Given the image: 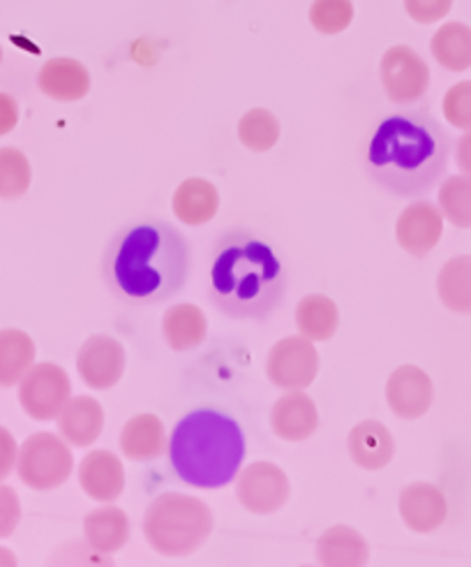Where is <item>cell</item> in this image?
Masks as SVG:
<instances>
[{
	"mask_svg": "<svg viewBox=\"0 0 471 567\" xmlns=\"http://www.w3.org/2000/svg\"><path fill=\"white\" fill-rule=\"evenodd\" d=\"M17 461H19V447H17L14 435L6 426H0V482H3L8 475H12V471L17 468Z\"/></svg>",
	"mask_w": 471,
	"mask_h": 567,
	"instance_id": "cell-36",
	"label": "cell"
},
{
	"mask_svg": "<svg viewBox=\"0 0 471 567\" xmlns=\"http://www.w3.org/2000/svg\"><path fill=\"white\" fill-rule=\"evenodd\" d=\"M74 471V456L63 435L40 431L25 437L19 447V480L35 492H54Z\"/></svg>",
	"mask_w": 471,
	"mask_h": 567,
	"instance_id": "cell-6",
	"label": "cell"
},
{
	"mask_svg": "<svg viewBox=\"0 0 471 567\" xmlns=\"http://www.w3.org/2000/svg\"><path fill=\"white\" fill-rule=\"evenodd\" d=\"M310 21L322 35H337L354 21L352 0H314L310 8Z\"/></svg>",
	"mask_w": 471,
	"mask_h": 567,
	"instance_id": "cell-32",
	"label": "cell"
},
{
	"mask_svg": "<svg viewBox=\"0 0 471 567\" xmlns=\"http://www.w3.org/2000/svg\"><path fill=\"white\" fill-rule=\"evenodd\" d=\"M451 137L428 110L386 116L370 137L365 172L386 193L416 199L447 176Z\"/></svg>",
	"mask_w": 471,
	"mask_h": 567,
	"instance_id": "cell-3",
	"label": "cell"
},
{
	"mask_svg": "<svg viewBox=\"0 0 471 567\" xmlns=\"http://www.w3.org/2000/svg\"><path fill=\"white\" fill-rule=\"evenodd\" d=\"M33 182L31 163L19 148H0V199H17L29 193Z\"/></svg>",
	"mask_w": 471,
	"mask_h": 567,
	"instance_id": "cell-31",
	"label": "cell"
},
{
	"mask_svg": "<svg viewBox=\"0 0 471 567\" xmlns=\"http://www.w3.org/2000/svg\"><path fill=\"white\" fill-rule=\"evenodd\" d=\"M125 348L107 333H95L86 339L76 354V373L95 392H107L116 386L125 373Z\"/></svg>",
	"mask_w": 471,
	"mask_h": 567,
	"instance_id": "cell-11",
	"label": "cell"
},
{
	"mask_svg": "<svg viewBox=\"0 0 471 567\" xmlns=\"http://www.w3.org/2000/svg\"><path fill=\"white\" fill-rule=\"evenodd\" d=\"M35 367V343L21 329L0 331V386H14Z\"/></svg>",
	"mask_w": 471,
	"mask_h": 567,
	"instance_id": "cell-25",
	"label": "cell"
},
{
	"mask_svg": "<svg viewBox=\"0 0 471 567\" xmlns=\"http://www.w3.org/2000/svg\"><path fill=\"white\" fill-rule=\"evenodd\" d=\"M441 303L453 313L471 316V255H458L441 267L437 276Z\"/></svg>",
	"mask_w": 471,
	"mask_h": 567,
	"instance_id": "cell-26",
	"label": "cell"
},
{
	"mask_svg": "<svg viewBox=\"0 0 471 567\" xmlns=\"http://www.w3.org/2000/svg\"><path fill=\"white\" fill-rule=\"evenodd\" d=\"M0 565H17V558L12 554L0 549Z\"/></svg>",
	"mask_w": 471,
	"mask_h": 567,
	"instance_id": "cell-39",
	"label": "cell"
},
{
	"mask_svg": "<svg viewBox=\"0 0 471 567\" xmlns=\"http://www.w3.org/2000/svg\"><path fill=\"white\" fill-rule=\"evenodd\" d=\"M70 399L72 382L59 364H35L19 382V403L25 415L38 422L56 420Z\"/></svg>",
	"mask_w": 471,
	"mask_h": 567,
	"instance_id": "cell-7",
	"label": "cell"
},
{
	"mask_svg": "<svg viewBox=\"0 0 471 567\" xmlns=\"http://www.w3.org/2000/svg\"><path fill=\"white\" fill-rule=\"evenodd\" d=\"M78 484L97 503H114L125 488L123 461L109 450H93L78 463Z\"/></svg>",
	"mask_w": 471,
	"mask_h": 567,
	"instance_id": "cell-16",
	"label": "cell"
},
{
	"mask_svg": "<svg viewBox=\"0 0 471 567\" xmlns=\"http://www.w3.org/2000/svg\"><path fill=\"white\" fill-rule=\"evenodd\" d=\"M339 311L331 297L307 295L296 306V327L310 341H328L337 331Z\"/></svg>",
	"mask_w": 471,
	"mask_h": 567,
	"instance_id": "cell-27",
	"label": "cell"
},
{
	"mask_svg": "<svg viewBox=\"0 0 471 567\" xmlns=\"http://www.w3.org/2000/svg\"><path fill=\"white\" fill-rule=\"evenodd\" d=\"M286 290V257L259 231L231 227L208 250L206 295L224 318L264 322L284 303Z\"/></svg>",
	"mask_w": 471,
	"mask_h": 567,
	"instance_id": "cell-2",
	"label": "cell"
},
{
	"mask_svg": "<svg viewBox=\"0 0 471 567\" xmlns=\"http://www.w3.org/2000/svg\"><path fill=\"white\" fill-rule=\"evenodd\" d=\"M192 246L182 231L160 218L123 225L102 255V278L129 308L174 299L190 278Z\"/></svg>",
	"mask_w": 471,
	"mask_h": 567,
	"instance_id": "cell-1",
	"label": "cell"
},
{
	"mask_svg": "<svg viewBox=\"0 0 471 567\" xmlns=\"http://www.w3.org/2000/svg\"><path fill=\"white\" fill-rule=\"evenodd\" d=\"M381 84L390 102L396 105H411L418 102L430 86V68L416 54L411 47H390L381 56L379 65Z\"/></svg>",
	"mask_w": 471,
	"mask_h": 567,
	"instance_id": "cell-10",
	"label": "cell"
},
{
	"mask_svg": "<svg viewBox=\"0 0 471 567\" xmlns=\"http://www.w3.org/2000/svg\"><path fill=\"white\" fill-rule=\"evenodd\" d=\"M443 118L458 131H471V82H460L443 95Z\"/></svg>",
	"mask_w": 471,
	"mask_h": 567,
	"instance_id": "cell-33",
	"label": "cell"
},
{
	"mask_svg": "<svg viewBox=\"0 0 471 567\" xmlns=\"http://www.w3.org/2000/svg\"><path fill=\"white\" fill-rule=\"evenodd\" d=\"M292 484L286 473L271 461H254L239 473L236 498L257 517H269L280 512L290 501Z\"/></svg>",
	"mask_w": 471,
	"mask_h": 567,
	"instance_id": "cell-8",
	"label": "cell"
},
{
	"mask_svg": "<svg viewBox=\"0 0 471 567\" xmlns=\"http://www.w3.org/2000/svg\"><path fill=\"white\" fill-rule=\"evenodd\" d=\"M165 343L176 352H188L199 348L208 337L206 313L195 303L171 306L163 318Z\"/></svg>",
	"mask_w": 471,
	"mask_h": 567,
	"instance_id": "cell-24",
	"label": "cell"
},
{
	"mask_svg": "<svg viewBox=\"0 0 471 567\" xmlns=\"http://www.w3.org/2000/svg\"><path fill=\"white\" fill-rule=\"evenodd\" d=\"M317 560L328 567H360L370 560L368 539L349 526H333L317 539Z\"/></svg>",
	"mask_w": 471,
	"mask_h": 567,
	"instance_id": "cell-23",
	"label": "cell"
},
{
	"mask_svg": "<svg viewBox=\"0 0 471 567\" xmlns=\"http://www.w3.org/2000/svg\"><path fill=\"white\" fill-rule=\"evenodd\" d=\"M443 220L439 206L428 199L409 204L396 223L398 246L414 257H426L441 241Z\"/></svg>",
	"mask_w": 471,
	"mask_h": 567,
	"instance_id": "cell-13",
	"label": "cell"
},
{
	"mask_svg": "<svg viewBox=\"0 0 471 567\" xmlns=\"http://www.w3.org/2000/svg\"><path fill=\"white\" fill-rule=\"evenodd\" d=\"M213 530V512L201 498L163 494L150 501L144 514V537L160 556L186 558L201 549Z\"/></svg>",
	"mask_w": 471,
	"mask_h": 567,
	"instance_id": "cell-5",
	"label": "cell"
},
{
	"mask_svg": "<svg viewBox=\"0 0 471 567\" xmlns=\"http://www.w3.org/2000/svg\"><path fill=\"white\" fill-rule=\"evenodd\" d=\"M38 86L51 100L76 102L88 95L91 74L74 59H51L40 70Z\"/></svg>",
	"mask_w": 471,
	"mask_h": 567,
	"instance_id": "cell-20",
	"label": "cell"
},
{
	"mask_svg": "<svg viewBox=\"0 0 471 567\" xmlns=\"http://www.w3.org/2000/svg\"><path fill=\"white\" fill-rule=\"evenodd\" d=\"M84 537L86 545L100 556L118 554L129 539L127 514L112 503L93 509L84 519Z\"/></svg>",
	"mask_w": 471,
	"mask_h": 567,
	"instance_id": "cell-22",
	"label": "cell"
},
{
	"mask_svg": "<svg viewBox=\"0 0 471 567\" xmlns=\"http://www.w3.org/2000/svg\"><path fill=\"white\" fill-rule=\"evenodd\" d=\"M0 61H3V49H0Z\"/></svg>",
	"mask_w": 471,
	"mask_h": 567,
	"instance_id": "cell-40",
	"label": "cell"
},
{
	"mask_svg": "<svg viewBox=\"0 0 471 567\" xmlns=\"http://www.w3.org/2000/svg\"><path fill=\"white\" fill-rule=\"evenodd\" d=\"M169 450L165 422L160 417L144 412L129 420L121 431V452L137 463H148L160 458Z\"/></svg>",
	"mask_w": 471,
	"mask_h": 567,
	"instance_id": "cell-18",
	"label": "cell"
},
{
	"mask_svg": "<svg viewBox=\"0 0 471 567\" xmlns=\"http://www.w3.org/2000/svg\"><path fill=\"white\" fill-rule=\"evenodd\" d=\"M19 123V107L14 97L8 93H0V137L12 133Z\"/></svg>",
	"mask_w": 471,
	"mask_h": 567,
	"instance_id": "cell-37",
	"label": "cell"
},
{
	"mask_svg": "<svg viewBox=\"0 0 471 567\" xmlns=\"http://www.w3.org/2000/svg\"><path fill=\"white\" fill-rule=\"evenodd\" d=\"M320 426V412L303 390H292L271 408V429L286 443H305Z\"/></svg>",
	"mask_w": 471,
	"mask_h": 567,
	"instance_id": "cell-15",
	"label": "cell"
},
{
	"mask_svg": "<svg viewBox=\"0 0 471 567\" xmlns=\"http://www.w3.org/2000/svg\"><path fill=\"white\" fill-rule=\"evenodd\" d=\"M21 522V501L12 486L0 484V537H10Z\"/></svg>",
	"mask_w": 471,
	"mask_h": 567,
	"instance_id": "cell-34",
	"label": "cell"
},
{
	"mask_svg": "<svg viewBox=\"0 0 471 567\" xmlns=\"http://www.w3.org/2000/svg\"><path fill=\"white\" fill-rule=\"evenodd\" d=\"M435 401L430 375L414 364L398 367L386 382V403L400 420H421Z\"/></svg>",
	"mask_w": 471,
	"mask_h": 567,
	"instance_id": "cell-12",
	"label": "cell"
},
{
	"mask_svg": "<svg viewBox=\"0 0 471 567\" xmlns=\"http://www.w3.org/2000/svg\"><path fill=\"white\" fill-rule=\"evenodd\" d=\"M435 61L451 72H464L471 68V29L460 21L443 23L432 42Z\"/></svg>",
	"mask_w": 471,
	"mask_h": 567,
	"instance_id": "cell-28",
	"label": "cell"
},
{
	"mask_svg": "<svg viewBox=\"0 0 471 567\" xmlns=\"http://www.w3.org/2000/svg\"><path fill=\"white\" fill-rule=\"evenodd\" d=\"M239 140L254 153H266L280 140V121L269 110H250L239 121Z\"/></svg>",
	"mask_w": 471,
	"mask_h": 567,
	"instance_id": "cell-30",
	"label": "cell"
},
{
	"mask_svg": "<svg viewBox=\"0 0 471 567\" xmlns=\"http://www.w3.org/2000/svg\"><path fill=\"white\" fill-rule=\"evenodd\" d=\"M347 450L358 468L381 471L396 456V441L381 422L363 420L349 431Z\"/></svg>",
	"mask_w": 471,
	"mask_h": 567,
	"instance_id": "cell-17",
	"label": "cell"
},
{
	"mask_svg": "<svg viewBox=\"0 0 471 567\" xmlns=\"http://www.w3.org/2000/svg\"><path fill=\"white\" fill-rule=\"evenodd\" d=\"M439 209L451 225L471 229V176H449L439 188Z\"/></svg>",
	"mask_w": 471,
	"mask_h": 567,
	"instance_id": "cell-29",
	"label": "cell"
},
{
	"mask_svg": "<svg viewBox=\"0 0 471 567\" xmlns=\"http://www.w3.org/2000/svg\"><path fill=\"white\" fill-rule=\"evenodd\" d=\"M320 373V352L314 341L299 337H286L269 350L266 375L273 386L284 392L305 390Z\"/></svg>",
	"mask_w": 471,
	"mask_h": 567,
	"instance_id": "cell-9",
	"label": "cell"
},
{
	"mask_svg": "<svg viewBox=\"0 0 471 567\" xmlns=\"http://www.w3.org/2000/svg\"><path fill=\"white\" fill-rule=\"evenodd\" d=\"M456 163L462 174L471 176V131H467L456 146Z\"/></svg>",
	"mask_w": 471,
	"mask_h": 567,
	"instance_id": "cell-38",
	"label": "cell"
},
{
	"mask_svg": "<svg viewBox=\"0 0 471 567\" xmlns=\"http://www.w3.org/2000/svg\"><path fill=\"white\" fill-rule=\"evenodd\" d=\"M453 8V0H405L407 14L418 23H435L447 17Z\"/></svg>",
	"mask_w": 471,
	"mask_h": 567,
	"instance_id": "cell-35",
	"label": "cell"
},
{
	"mask_svg": "<svg viewBox=\"0 0 471 567\" xmlns=\"http://www.w3.org/2000/svg\"><path fill=\"white\" fill-rule=\"evenodd\" d=\"M245 437L241 426L213 408L188 412L169 437V461L176 477L195 488H222L241 473Z\"/></svg>",
	"mask_w": 471,
	"mask_h": 567,
	"instance_id": "cell-4",
	"label": "cell"
},
{
	"mask_svg": "<svg viewBox=\"0 0 471 567\" xmlns=\"http://www.w3.org/2000/svg\"><path fill=\"white\" fill-rule=\"evenodd\" d=\"M174 214L180 223L199 227L211 223L220 212V193L208 178L192 176L182 182L171 199Z\"/></svg>",
	"mask_w": 471,
	"mask_h": 567,
	"instance_id": "cell-19",
	"label": "cell"
},
{
	"mask_svg": "<svg viewBox=\"0 0 471 567\" xmlns=\"http://www.w3.org/2000/svg\"><path fill=\"white\" fill-rule=\"evenodd\" d=\"M400 519L405 526L418 535H430L447 522L449 503L441 488L430 482L407 484L398 498Z\"/></svg>",
	"mask_w": 471,
	"mask_h": 567,
	"instance_id": "cell-14",
	"label": "cell"
},
{
	"mask_svg": "<svg viewBox=\"0 0 471 567\" xmlns=\"http://www.w3.org/2000/svg\"><path fill=\"white\" fill-rule=\"evenodd\" d=\"M59 433L72 447H91L104 426V410L93 396H74L56 417Z\"/></svg>",
	"mask_w": 471,
	"mask_h": 567,
	"instance_id": "cell-21",
	"label": "cell"
}]
</instances>
